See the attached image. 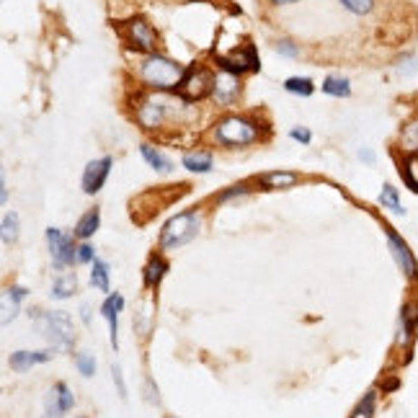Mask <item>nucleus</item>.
I'll list each match as a JSON object with an SVG mask.
<instances>
[{"label": "nucleus", "mask_w": 418, "mask_h": 418, "mask_svg": "<svg viewBox=\"0 0 418 418\" xmlns=\"http://www.w3.org/2000/svg\"><path fill=\"white\" fill-rule=\"evenodd\" d=\"M124 310V297L122 294H108L104 305L98 307V315L108 323V336H111V349L119 351V312Z\"/></svg>", "instance_id": "obj_12"}, {"label": "nucleus", "mask_w": 418, "mask_h": 418, "mask_svg": "<svg viewBox=\"0 0 418 418\" xmlns=\"http://www.w3.org/2000/svg\"><path fill=\"white\" fill-rule=\"evenodd\" d=\"M140 153H142V158H145V163L150 168H155V171H160V173H171L173 171V163H171V158H166L158 147L153 145H140Z\"/></svg>", "instance_id": "obj_23"}, {"label": "nucleus", "mask_w": 418, "mask_h": 418, "mask_svg": "<svg viewBox=\"0 0 418 418\" xmlns=\"http://www.w3.org/2000/svg\"><path fill=\"white\" fill-rule=\"evenodd\" d=\"M91 284L98 292H108L111 289V276H108V263L104 258H96L91 263Z\"/></svg>", "instance_id": "obj_25"}, {"label": "nucleus", "mask_w": 418, "mask_h": 418, "mask_svg": "<svg viewBox=\"0 0 418 418\" xmlns=\"http://www.w3.org/2000/svg\"><path fill=\"white\" fill-rule=\"evenodd\" d=\"M26 294H29V289L21 284H13L6 289V294H3V323H10V318L19 315V305L26 300Z\"/></svg>", "instance_id": "obj_17"}, {"label": "nucleus", "mask_w": 418, "mask_h": 418, "mask_svg": "<svg viewBox=\"0 0 418 418\" xmlns=\"http://www.w3.org/2000/svg\"><path fill=\"white\" fill-rule=\"evenodd\" d=\"M96 261V248L88 243V240H83V243L78 245V263H93Z\"/></svg>", "instance_id": "obj_34"}, {"label": "nucleus", "mask_w": 418, "mask_h": 418, "mask_svg": "<svg viewBox=\"0 0 418 418\" xmlns=\"http://www.w3.org/2000/svg\"><path fill=\"white\" fill-rule=\"evenodd\" d=\"M75 418H86V416H75Z\"/></svg>", "instance_id": "obj_42"}, {"label": "nucleus", "mask_w": 418, "mask_h": 418, "mask_svg": "<svg viewBox=\"0 0 418 418\" xmlns=\"http://www.w3.org/2000/svg\"><path fill=\"white\" fill-rule=\"evenodd\" d=\"M276 52L282 55V57H297L300 55V49H297V44L289 39H279L276 41Z\"/></svg>", "instance_id": "obj_35"}, {"label": "nucleus", "mask_w": 418, "mask_h": 418, "mask_svg": "<svg viewBox=\"0 0 418 418\" xmlns=\"http://www.w3.org/2000/svg\"><path fill=\"white\" fill-rule=\"evenodd\" d=\"M339 3L354 16H370L374 10V0H339Z\"/></svg>", "instance_id": "obj_33"}, {"label": "nucleus", "mask_w": 418, "mask_h": 418, "mask_svg": "<svg viewBox=\"0 0 418 418\" xmlns=\"http://www.w3.org/2000/svg\"><path fill=\"white\" fill-rule=\"evenodd\" d=\"M297 181H300V175L292 171H272V173H263L258 178V184L266 189H292Z\"/></svg>", "instance_id": "obj_22"}, {"label": "nucleus", "mask_w": 418, "mask_h": 418, "mask_svg": "<svg viewBox=\"0 0 418 418\" xmlns=\"http://www.w3.org/2000/svg\"><path fill=\"white\" fill-rule=\"evenodd\" d=\"M55 357V349H44V351H13L10 354V370L13 372H29L31 367L37 364H44Z\"/></svg>", "instance_id": "obj_15"}, {"label": "nucleus", "mask_w": 418, "mask_h": 418, "mask_svg": "<svg viewBox=\"0 0 418 418\" xmlns=\"http://www.w3.org/2000/svg\"><path fill=\"white\" fill-rule=\"evenodd\" d=\"M388 245H390V253H392L395 263L400 266V272L406 274L408 279H416V274H418L416 256L410 251V245L406 243V238H400V233L395 227H388Z\"/></svg>", "instance_id": "obj_10"}, {"label": "nucleus", "mask_w": 418, "mask_h": 418, "mask_svg": "<svg viewBox=\"0 0 418 418\" xmlns=\"http://www.w3.org/2000/svg\"><path fill=\"white\" fill-rule=\"evenodd\" d=\"M75 367L83 377H93L96 374V357L88 351H80V354H75Z\"/></svg>", "instance_id": "obj_32"}, {"label": "nucleus", "mask_w": 418, "mask_h": 418, "mask_svg": "<svg viewBox=\"0 0 418 418\" xmlns=\"http://www.w3.org/2000/svg\"><path fill=\"white\" fill-rule=\"evenodd\" d=\"M416 325H418L416 302H406V305H403V310H400V336H398V341L403 343V346H410V343H413Z\"/></svg>", "instance_id": "obj_16"}, {"label": "nucleus", "mask_w": 418, "mask_h": 418, "mask_svg": "<svg viewBox=\"0 0 418 418\" xmlns=\"http://www.w3.org/2000/svg\"><path fill=\"white\" fill-rule=\"evenodd\" d=\"M111 166H114V158L111 155L91 160L86 166V171H83V191L91 196L98 194V191L104 189V184H106L108 173H111Z\"/></svg>", "instance_id": "obj_11"}, {"label": "nucleus", "mask_w": 418, "mask_h": 418, "mask_svg": "<svg viewBox=\"0 0 418 418\" xmlns=\"http://www.w3.org/2000/svg\"><path fill=\"white\" fill-rule=\"evenodd\" d=\"M359 158L367 160V163H374V153H372V150H359Z\"/></svg>", "instance_id": "obj_40"}, {"label": "nucleus", "mask_w": 418, "mask_h": 418, "mask_svg": "<svg viewBox=\"0 0 418 418\" xmlns=\"http://www.w3.org/2000/svg\"><path fill=\"white\" fill-rule=\"evenodd\" d=\"M199 233H202V214L196 212V209H186V212L173 214L160 227L158 245H160V251H175L181 245L191 243Z\"/></svg>", "instance_id": "obj_3"}, {"label": "nucleus", "mask_w": 418, "mask_h": 418, "mask_svg": "<svg viewBox=\"0 0 418 418\" xmlns=\"http://www.w3.org/2000/svg\"><path fill=\"white\" fill-rule=\"evenodd\" d=\"M47 245L52 253V263L55 269H68L73 263H78V245H75V235H68L57 230V227H47Z\"/></svg>", "instance_id": "obj_6"}, {"label": "nucleus", "mask_w": 418, "mask_h": 418, "mask_svg": "<svg viewBox=\"0 0 418 418\" xmlns=\"http://www.w3.org/2000/svg\"><path fill=\"white\" fill-rule=\"evenodd\" d=\"M400 178L406 181L410 191L418 194V155H406V160L400 163Z\"/></svg>", "instance_id": "obj_28"}, {"label": "nucleus", "mask_w": 418, "mask_h": 418, "mask_svg": "<svg viewBox=\"0 0 418 418\" xmlns=\"http://www.w3.org/2000/svg\"><path fill=\"white\" fill-rule=\"evenodd\" d=\"M168 272V261L163 258V256H150V261H147L145 272H142V276H145V287L147 289H153V287H158V284L163 282V276H166Z\"/></svg>", "instance_id": "obj_21"}, {"label": "nucleus", "mask_w": 418, "mask_h": 418, "mask_svg": "<svg viewBox=\"0 0 418 418\" xmlns=\"http://www.w3.org/2000/svg\"><path fill=\"white\" fill-rule=\"evenodd\" d=\"M217 65L225 73H233V75H243V73H258V55L253 44H245L243 49H235L233 55H217Z\"/></svg>", "instance_id": "obj_9"}, {"label": "nucleus", "mask_w": 418, "mask_h": 418, "mask_svg": "<svg viewBox=\"0 0 418 418\" xmlns=\"http://www.w3.org/2000/svg\"><path fill=\"white\" fill-rule=\"evenodd\" d=\"M238 194H248V184H235L230 186L227 191H222V194L217 196V199H230V196H238Z\"/></svg>", "instance_id": "obj_38"}, {"label": "nucleus", "mask_w": 418, "mask_h": 418, "mask_svg": "<svg viewBox=\"0 0 418 418\" xmlns=\"http://www.w3.org/2000/svg\"><path fill=\"white\" fill-rule=\"evenodd\" d=\"M398 388H400L398 379H388V382H382V390H385V392H392V390H398Z\"/></svg>", "instance_id": "obj_39"}, {"label": "nucleus", "mask_w": 418, "mask_h": 418, "mask_svg": "<svg viewBox=\"0 0 418 418\" xmlns=\"http://www.w3.org/2000/svg\"><path fill=\"white\" fill-rule=\"evenodd\" d=\"M379 205L385 207V209H390V212H395V214H406V209H403V205H400V194H398V189L392 184H385L382 186V191H379V199H377Z\"/></svg>", "instance_id": "obj_29"}, {"label": "nucleus", "mask_w": 418, "mask_h": 418, "mask_svg": "<svg viewBox=\"0 0 418 418\" xmlns=\"http://www.w3.org/2000/svg\"><path fill=\"white\" fill-rule=\"evenodd\" d=\"M181 163H184L186 171H191V173H209L214 168V158L212 153H207V150H191V153H186L181 158Z\"/></svg>", "instance_id": "obj_19"}, {"label": "nucleus", "mask_w": 418, "mask_h": 418, "mask_svg": "<svg viewBox=\"0 0 418 418\" xmlns=\"http://www.w3.org/2000/svg\"><path fill=\"white\" fill-rule=\"evenodd\" d=\"M398 147L406 153V155H418V117L400 126Z\"/></svg>", "instance_id": "obj_20"}, {"label": "nucleus", "mask_w": 418, "mask_h": 418, "mask_svg": "<svg viewBox=\"0 0 418 418\" xmlns=\"http://www.w3.org/2000/svg\"><path fill=\"white\" fill-rule=\"evenodd\" d=\"M73 406H75V395H73V390L68 388V382H57L55 388L49 390L47 416L44 418H62L68 410H73Z\"/></svg>", "instance_id": "obj_13"}, {"label": "nucleus", "mask_w": 418, "mask_h": 418, "mask_svg": "<svg viewBox=\"0 0 418 418\" xmlns=\"http://www.w3.org/2000/svg\"><path fill=\"white\" fill-rule=\"evenodd\" d=\"M140 80L145 83L150 91H178L181 80L186 75V68L181 62L166 57V55H147L142 62H140V70H137Z\"/></svg>", "instance_id": "obj_1"}, {"label": "nucleus", "mask_w": 418, "mask_h": 418, "mask_svg": "<svg viewBox=\"0 0 418 418\" xmlns=\"http://www.w3.org/2000/svg\"><path fill=\"white\" fill-rule=\"evenodd\" d=\"M168 418H175V416H168Z\"/></svg>", "instance_id": "obj_43"}, {"label": "nucleus", "mask_w": 418, "mask_h": 418, "mask_svg": "<svg viewBox=\"0 0 418 418\" xmlns=\"http://www.w3.org/2000/svg\"><path fill=\"white\" fill-rule=\"evenodd\" d=\"M284 91L287 93H292V96H312V91H315V83L310 78H300V75H294V78H287L284 80Z\"/></svg>", "instance_id": "obj_30"}, {"label": "nucleus", "mask_w": 418, "mask_h": 418, "mask_svg": "<svg viewBox=\"0 0 418 418\" xmlns=\"http://www.w3.org/2000/svg\"><path fill=\"white\" fill-rule=\"evenodd\" d=\"M98 227H101V209H98V207H93V209H88V212L80 217L78 222H75V230H73V235H75L78 240H88V238H93V235H96Z\"/></svg>", "instance_id": "obj_18"}, {"label": "nucleus", "mask_w": 418, "mask_h": 418, "mask_svg": "<svg viewBox=\"0 0 418 418\" xmlns=\"http://www.w3.org/2000/svg\"><path fill=\"white\" fill-rule=\"evenodd\" d=\"M274 6H289V3H297V0H272Z\"/></svg>", "instance_id": "obj_41"}, {"label": "nucleus", "mask_w": 418, "mask_h": 418, "mask_svg": "<svg viewBox=\"0 0 418 418\" xmlns=\"http://www.w3.org/2000/svg\"><path fill=\"white\" fill-rule=\"evenodd\" d=\"M122 34H124L126 44L132 49H137V52H145V55H155L158 52V34L145 19L126 21Z\"/></svg>", "instance_id": "obj_7"}, {"label": "nucleus", "mask_w": 418, "mask_h": 418, "mask_svg": "<svg viewBox=\"0 0 418 418\" xmlns=\"http://www.w3.org/2000/svg\"><path fill=\"white\" fill-rule=\"evenodd\" d=\"M29 318H31V323L39 325L41 336H44L55 349H70V346H73V341H75V328H73V318H70L68 312L31 310Z\"/></svg>", "instance_id": "obj_4"}, {"label": "nucleus", "mask_w": 418, "mask_h": 418, "mask_svg": "<svg viewBox=\"0 0 418 418\" xmlns=\"http://www.w3.org/2000/svg\"><path fill=\"white\" fill-rule=\"evenodd\" d=\"M19 214L16 212H6L3 214V222H0V235H3V243L6 245H13L19 240Z\"/></svg>", "instance_id": "obj_27"}, {"label": "nucleus", "mask_w": 418, "mask_h": 418, "mask_svg": "<svg viewBox=\"0 0 418 418\" xmlns=\"http://www.w3.org/2000/svg\"><path fill=\"white\" fill-rule=\"evenodd\" d=\"M78 289V279L73 274H59L57 279L52 282V300H68L73 297V292Z\"/></svg>", "instance_id": "obj_24"}, {"label": "nucleus", "mask_w": 418, "mask_h": 418, "mask_svg": "<svg viewBox=\"0 0 418 418\" xmlns=\"http://www.w3.org/2000/svg\"><path fill=\"white\" fill-rule=\"evenodd\" d=\"M111 374H114V385L119 388V395L126 400V385H124V377H122V370H119L117 364L111 367Z\"/></svg>", "instance_id": "obj_37"}, {"label": "nucleus", "mask_w": 418, "mask_h": 418, "mask_svg": "<svg viewBox=\"0 0 418 418\" xmlns=\"http://www.w3.org/2000/svg\"><path fill=\"white\" fill-rule=\"evenodd\" d=\"M374 406H377V390H370L357 403V408L351 410V418H372L374 416Z\"/></svg>", "instance_id": "obj_31"}, {"label": "nucleus", "mask_w": 418, "mask_h": 418, "mask_svg": "<svg viewBox=\"0 0 418 418\" xmlns=\"http://www.w3.org/2000/svg\"><path fill=\"white\" fill-rule=\"evenodd\" d=\"M137 124L142 126L145 132H155L160 126L166 124L168 119V101L160 96H147L140 101L137 106Z\"/></svg>", "instance_id": "obj_8"}, {"label": "nucleus", "mask_w": 418, "mask_h": 418, "mask_svg": "<svg viewBox=\"0 0 418 418\" xmlns=\"http://www.w3.org/2000/svg\"><path fill=\"white\" fill-rule=\"evenodd\" d=\"M240 96V86H238V78H235L233 73H220V75H214V88H212V98L214 104H220V106H233L235 101Z\"/></svg>", "instance_id": "obj_14"}, {"label": "nucleus", "mask_w": 418, "mask_h": 418, "mask_svg": "<svg viewBox=\"0 0 418 418\" xmlns=\"http://www.w3.org/2000/svg\"><path fill=\"white\" fill-rule=\"evenodd\" d=\"M212 88H214L212 73L207 68L194 65V68L186 70L184 80H181V86H178V96H181V101H186V104H194V101H202L205 96H209Z\"/></svg>", "instance_id": "obj_5"}, {"label": "nucleus", "mask_w": 418, "mask_h": 418, "mask_svg": "<svg viewBox=\"0 0 418 418\" xmlns=\"http://www.w3.org/2000/svg\"><path fill=\"white\" fill-rule=\"evenodd\" d=\"M323 93L325 96H333V98H349L351 96V83L341 75H328L323 80Z\"/></svg>", "instance_id": "obj_26"}, {"label": "nucleus", "mask_w": 418, "mask_h": 418, "mask_svg": "<svg viewBox=\"0 0 418 418\" xmlns=\"http://www.w3.org/2000/svg\"><path fill=\"white\" fill-rule=\"evenodd\" d=\"M289 137H292L294 142H302V145H310L312 132H310V129H307V126H294L292 132H289Z\"/></svg>", "instance_id": "obj_36"}, {"label": "nucleus", "mask_w": 418, "mask_h": 418, "mask_svg": "<svg viewBox=\"0 0 418 418\" xmlns=\"http://www.w3.org/2000/svg\"><path fill=\"white\" fill-rule=\"evenodd\" d=\"M261 140V124L251 117H225L212 126V142L220 147H245Z\"/></svg>", "instance_id": "obj_2"}]
</instances>
